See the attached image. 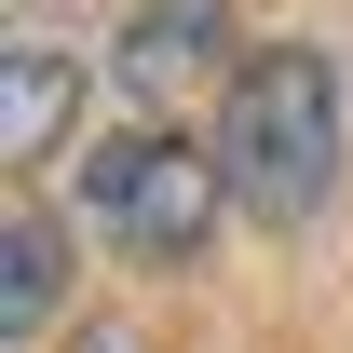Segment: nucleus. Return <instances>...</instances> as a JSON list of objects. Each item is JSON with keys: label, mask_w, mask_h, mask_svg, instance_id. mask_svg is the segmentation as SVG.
<instances>
[{"label": "nucleus", "mask_w": 353, "mask_h": 353, "mask_svg": "<svg viewBox=\"0 0 353 353\" xmlns=\"http://www.w3.org/2000/svg\"><path fill=\"white\" fill-rule=\"evenodd\" d=\"M68 123H82V54L14 41V54H0V163L28 176L41 150H68Z\"/></svg>", "instance_id": "4"}, {"label": "nucleus", "mask_w": 353, "mask_h": 353, "mask_svg": "<svg viewBox=\"0 0 353 353\" xmlns=\"http://www.w3.org/2000/svg\"><path fill=\"white\" fill-rule=\"evenodd\" d=\"M0 312H14V340L54 312V285H68V218H41V204H14V231H0Z\"/></svg>", "instance_id": "5"}, {"label": "nucleus", "mask_w": 353, "mask_h": 353, "mask_svg": "<svg viewBox=\"0 0 353 353\" xmlns=\"http://www.w3.org/2000/svg\"><path fill=\"white\" fill-rule=\"evenodd\" d=\"M218 41H231V0H136L123 95H136V109H176L190 82H218Z\"/></svg>", "instance_id": "3"}, {"label": "nucleus", "mask_w": 353, "mask_h": 353, "mask_svg": "<svg viewBox=\"0 0 353 353\" xmlns=\"http://www.w3.org/2000/svg\"><path fill=\"white\" fill-rule=\"evenodd\" d=\"M218 176H231V204H259V218H285V231L340 190V68H326L312 41H272V54L231 68Z\"/></svg>", "instance_id": "1"}, {"label": "nucleus", "mask_w": 353, "mask_h": 353, "mask_svg": "<svg viewBox=\"0 0 353 353\" xmlns=\"http://www.w3.org/2000/svg\"><path fill=\"white\" fill-rule=\"evenodd\" d=\"M218 204H231L218 150H190V136H163V123L82 163V231L109 245V259H136V272H176V259H204Z\"/></svg>", "instance_id": "2"}, {"label": "nucleus", "mask_w": 353, "mask_h": 353, "mask_svg": "<svg viewBox=\"0 0 353 353\" xmlns=\"http://www.w3.org/2000/svg\"><path fill=\"white\" fill-rule=\"evenodd\" d=\"M82 353H136V340H82Z\"/></svg>", "instance_id": "6"}]
</instances>
